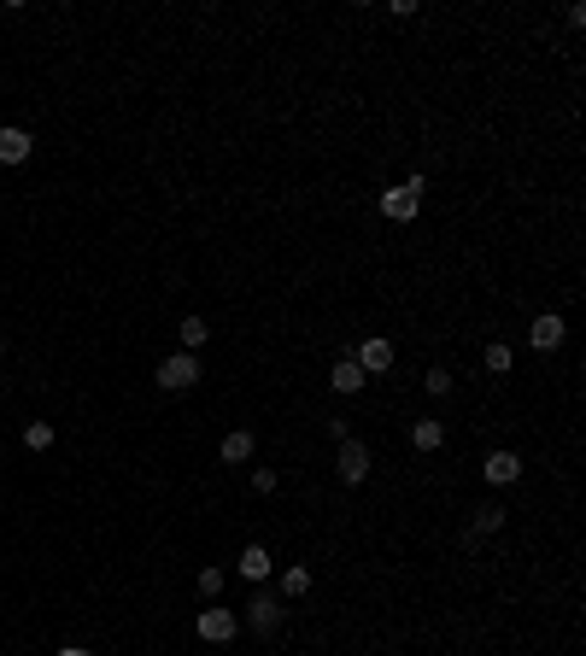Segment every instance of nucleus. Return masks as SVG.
I'll use <instances>...</instances> for the list:
<instances>
[{
	"label": "nucleus",
	"instance_id": "obj_1",
	"mask_svg": "<svg viewBox=\"0 0 586 656\" xmlns=\"http://www.w3.org/2000/svg\"><path fill=\"white\" fill-rule=\"evenodd\" d=\"M381 211H387L393 223H411L422 211V176H411V182H399V188H387L381 194Z\"/></svg>",
	"mask_w": 586,
	"mask_h": 656
},
{
	"label": "nucleus",
	"instance_id": "obj_2",
	"mask_svg": "<svg viewBox=\"0 0 586 656\" xmlns=\"http://www.w3.org/2000/svg\"><path fill=\"white\" fill-rule=\"evenodd\" d=\"M159 387H165V393H188V387H194V381H199V363H194V352H176V358H165V363H159Z\"/></svg>",
	"mask_w": 586,
	"mask_h": 656
},
{
	"label": "nucleus",
	"instance_id": "obj_3",
	"mask_svg": "<svg viewBox=\"0 0 586 656\" xmlns=\"http://www.w3.org/2000/svg\"><path fill=\"white\" fill-rule=\"evenodd\" d=\"M335 469H340V481H346V487H363V475H370V451H363V440H340Z\"/></svg>",
	"mask_w": 586,
	"mask_h": 656
},
{
	"label": "nucleus",
	"instance_id": "obj_4",
	"mask_svg": "<svg viewBox=\"0 0 586 656\" xmlns=\"http://www.w3.org/2000/svg\"><path fill=\"white\" fill-rule=\"evenodd\" d=\"M235 633H240L235 610H199V639H206V644H229Z\"/></svg>",
	"mask_w": 586,
	"mask_h": 656
},
{
	"label": "nucleus",
	"instance_id": "obj_5",
	"mask_svg": "<svg viewBox=\"0 0 586 656\" xmlns=\"http://www.w3.org/2000/svg\"><path fill=\"white\" fill-rule=\"evenodd\" d=\"M481 475H487V487H517V481H522V458H517V451H492V458L481 463Z\"/></svg>",
	"mask_w": 586,
	"mask_h": 656
},
{
	"label": "nucleus",
	"instance_id": "obj_6",
	"mask_svg": "<svg viewBox=\"0 0 586 656\" xmlns=\"http://www.w3.org/2000/svg\"><path fill=\"white\" fill-rule=\"evenodd\" d=\"M563 335H569V322H563L558 311H545V317H533V328H528L533 352H558V346H563Z\"/></svg>",
	"mask_w": 586,
	"mask_h": 656
},
{
	"label": "nucleus",
	"instance_id": "obj_7",
	"mask_svg": "<svg viewBox=\"0 0 586 656\" xmlns=\"http://www.w3.org/2000/svg\"><path fill=\"white\" fill-rule=\"evenodd\" d=\"M352 363H358L363 376H381V369H393V340H363L358 352H346Z\"/></svg>",
	"mask_w": 586,
	"mask_h": 656
},
{
	"label": "nucleus",
	"instance_id": "obj_8",
	"mask_svg": "<svg viewBox=\"0 0 586 656\" xmlns=\"http://www.w3.org/2000/svg\"><path fill=\"white\" fill-rule=\"evenodd\" d=\"M247 628H252V633H276V628H281V603L270 598V592H252V603H247Z\"/></svg>",
	"mask_w": 586,
	"mask_h": 656
},
{
	"label": "nucleus",
	"instance_id": "obj_9",
	"mask_svg": "<svg viewBox=\"0 0 586 656\" xmlns=\"http://www.w3.org/2000/svg\"><path fill=\"white\" fill-rule=\"evenodd\" d=\"M36 153V141L24 135V129H12V124H0V165H24V158Z\"/></svg>",
	"mask_w": 586,
	"mask_h": 656
},
{
	"label": "nucleus",
	"instance_id": "obj_10",
	"mask_svg": "<svg viewBox=\"0 0 586 656\" xmlns=\"http://www.w3.org/2000/svg\"><path fill=\"white\" fill-rule=\"evenodd\" d=\"M499 528H504V504H481V510H475V528L463 533V545H481L487 533H499Z\"/></svg>",
	"mask_w": 586,
	"mask_h": 656
},
{
	"label": "nucleus",
	"instance_id": "obj_11",
	"mask_svg": "<svg viewBox=\"0 0 586 656\" xmlns=\"http://www.w3.org/2000/svg\"><path fill=\"white\" fill-rule=\"evenodd\" d=\"M240 574H247L252 587L270 580V551H265V545H247V551H240Z\"/></svg>",
	"mask_w": 586,
	"mask_h": 656
},
{
	"label": "nucleus",
	"instance_id": "obj_12",
	"mask_svg": "<svg viewBox=\"0 0 586 656\" xmlns=\"http://www.w3.org/2000/svg\"><path fill=\"white\" fill-rule=\"evenodd\" d=\"M329 381H335V393H358V387H363V381H370V376H363V369H358V363H352V358H340L335 369H329Z\"/></svg>",
	"mask_w": 586,
	"mask_h": 656
},
{
	"label": "nucleus",
	"instance_id": "obj_13",
	"mask_svg": "<svg viewBox=\"0 0 586 656\" xmlns=\"http://www.w3.org/2000/svg\"><path fill=\"white\" fill-rule=\"evenodd\" d=\"M411 446H417V451H440V446H446V428H440V422H411Z\"/></svg>",
	"mask_w": 586,
	"mask_h": 656
},
{
	"label": "nucleus",
	"instance_id": "obj_14",
	"mask_svg": "<svg viewBox=\"0 0 586 656\" xmlns=\"http://www.w3.org/2000/svg\"><path fill=\"white\" fill-rule=\"evenodd\" d=\"M247 458H252V433L247 428L224 433V463H247Z\"/></svg>",
	"mask_w": 586,
	"mask_h": 656
},
{
	"label": "nucleus",
	"instance_id": "obj_15",
	"mask_svg": "<svg viewBox=\"0 0 586 656\" xmlns=\"http://www.w3.org/2000/svg\"><path fill=\"white\" fill-rule=\"evenodd\" d=\"M176 335H182V346L194 352V346H206V340H211V328H206V317H182Z\"/></svg>",
	"mask_w": 586,
	"mask_h": 656
},
{
	"label": "nucleus",
	"instance_id": "obj_16",
	"mask_svg": "<svg viewBox=\"0 0 586 656\" xmlns=\"http://www.w3.org/2000/svg\"><path fill=\"white\" fill-rule=\"evenodd\" d=\"M510 363H517V352L504 346V340H492V346H487V369H492V376H510Z\"/></svg>",
	"mask_w": 586,
	"mask_h": 656
},
{
	"label": "nucleus",
	"instance_id": "obj_17",
	"mask_svg": "<svg viewBox=\"0 0 586 656\" xmlns=\"http://www.w3.org/2000/svg\"><path fill=\"white\" fill-rule=\"evenodd\" d=\"M24 446L29 451H47V446H53V422H29V428H24Z\"/></svg>",
	"mask_w": 586,
	"mask_h": 656
},
{
	"label": "nucleus",
	"instance_id": "obj_18",
	"mask_svg": "<svg viewBox=\"0 0 586 656\" xmlns=\"http://www.w3.org/2000/svg\"><path fill=\"white\" fill-rule=\"evenodd\" d=\"M281 592H288V598H305V592H311V569H288V574H281Z\"/></svg>",
	"mask_w": 586,
	"mask_h": 656
},
{
	"label": "nucleus",
	"instance_id": "obj_19",
	"mask_svg": "<svg viewBox=\"0 0 586 656\" xmlns=\"http://www.w3.org/2000/svg\"><path fill=\"white\" fill-rule=\"evenodd\" d=\"M224 592V569H199V598H217Z\"/></svg>",
	"mask_w": 586,
	"mask_h": 656
},
{
	"label": "nucleus",
	"instance_id": "obj_20",
	"mask_svg": "<svg viewBox=\"0 0 586 656\" xmlns=\"http://www.w3.org/2000/svg\"><path fill=\"white\" fill-rule=\"evenodd\" d=\"M428 393H434V399H446V393H452V369H428Z\"/></svg>",
	"mask_w": 586,
	"mask_h": 656
},
{
	"label": "nucleus",
	"instance_id": "obj_21",
	"mask_svg": "<svg viewBox=\"0 0 586 656\" xmlns=\"http://www.w3.org/2000/svg\"><path fill=\"white\" fill-rule=\"evenodd\" d=\"M252 487H258V492H276V469H252Z\"/></svg>",
	"mask_w": 586,
	"mask_h": 656
},
{
	"label": "nucleus",
	"instance_id": "obj_22",
	"mask_svg": "<svg viewBox=\"0 0 586 656\" xmlns=\"http://www.w3.org/2000/svg\"><path fill=\"white\" fill-rule=\"evenodd\" d=\"M59 656H94V651H83V644H65V651H59Z\"/></svg>",
	"mask_w": 586,
	"mask_h": 656
},
{
	"label": "nucleus",
	"instance_id": "obj_23",
	"mask_svg": "<svg viewBox=\"0 0 586 656\" xmlns=\"http://www.w3.org/2000/svg\"><path fill=\"white\" fill-rule=\"evenodd\" d=\"M0 358H6V335H0Z\"/></svg>",
	"mask_w": 586,
	"mask_h": 656
}]
</instances>
